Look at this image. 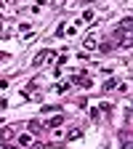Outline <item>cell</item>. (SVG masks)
<instances>
[{
	"mask_svg": "<svg viewBox=\"0 0 133 149\" xmlns=\"http://www.w3.org/2000/svg\"><path fill=\"white\" fill-rule=\"evenodd\" d=\"M59 112H61V107H53V104L43 107V115H59Z\"/></svg>",
	"mask_w": 133,
	"mask_h": 149,
	"instance_id": "6",
	"label": "cell"
},
{
	"mask_svg": "<svg viewBox=\"0 0 133 149\" xmlns=\"http://www.w3.org/2000/svg\"><path fill=\"white\" fill-rule=\"evenodd\" d=\"M16 141L22 144V146H29V144H32V136H29V133H22V136L16 139Z\"/></svg>",
	"mask_w": 133,
	"mask_h": 149,
	"instance_id": "7",
	"label": "cell"
},
{
	"mask_svg": "<svg viewBox=\"0 0 133 149\" xmlns=\"http://www.w3.org/2000/svg\"><path fill=\"white\" fill-rule=\"evenodd\" d=\"M32 149H45V144H35V146H32Z\"/></svg>",
	"mask_w": 133,
	"mask_h": 149,
	"instance_id": "12",
	"label": "cell"
},
{
	"mask_svg": "<svg viewBox=\"0 0 133 149\" xmlns=\"http://www.w3.org/2000/svg\"><path fill=\"white\" fill-rule=\"evenodd\" d=\"M13 139V128H3V130H0V144H8Z\"/></svg>",
	"mask_w": 133,
	"mask_h": 149,
	"instance_id": "4",
	"label": "cell"
},
{
	"mask_svg": "<svg viewBox=\"0 0 133 149\" xmlns=\"http://www.w3.org/2000/svg\"><path fill=\"white\" fill-rule=\"evenodd\" d=\"M83 22H93V11H85L83 13Z\"/></svg>",
	"mask_w": 133,
	"mask_h": 149,
	"instance_id": "11",
	"label": "cell"
},
{
	"mask_svg": "<svg viewBox=\"0 0 133 149\" xmlns=\"http://www.w3.org/2000/svg\"><path fill=\"white\" fill-rule=\"evenodd\" d=\"M67 139H69V141H77V139H83V130H80V128H69Z\"/></svg>",
	"mask_w": 133,
	"mask_h": 149,
	"instance_id": "5",
	"label": "cell"
},
{
	"mask_svg": "<svg viewBox=\"0 0 133 149\" xmlns=\"http://www.w3.org/2000/svg\"><path fill=\"white\" fill-rule=\"evenodd\" d=\"M72 83H75V85H83V88H91V77H85L83 72H80V74H75Z\"/></svg>",
	"mask_w": 133,
	"mask_h": 149,
	"instance_id": "2",
	"label": "cell"
},
{
	"mask_svg": "<svg viewBox=\"0 0 133 149\" xmlns=\"http://www.w3.org/2000/svg\"><path fill=\"white\" fill-rule=\"evenodd\" d=\"M29 130H32V133H40V130H43V123L32 120V123H29Z\"/></svg>",
	"mask_w": 133,
	"mask_h": 149,
	"instance_id": "9",
	"label": "cell"
},
{
	"mask_svg": "<svg viewBox=\"0 0 133 149\" xmlns=\"http://www.w3.org/2000/svg\"><path fill=\"white\" fill-rule=\"evenodd\" d=\"M51 59H53V51H40V53L32 59V67H40V64H45V61H51Z\"/></svg>",
	"mask_w": 133,
	"mask_h": 149,
	"instance_id": "1",
	"label": "cell"
},
{
	"mask_svg": "<svg viewBox=\"0 0 133 149\" xmlns=\"http://www.w3.org/2000/svg\"><path fill=\"white\" fill-rule=\"evenodd\" d=\"M0 59H3V53H0Z\"/></svg>",
	"mask_w": 133,
	"mask_h": 149,
	"instance_id": "13",
	"label": "cell"
},
{
	"mask_svg": "<svg viewBox=\"0 0 133 149\" xmlns=\"http://www.w3.org/2000/svg\"><path fill=\"white\" fill-rule=\"evenodd\" d=\"M120 144H123V149H130V136L128 133H120Z\"/></svg>",
	"mask_w": 133,
	"mask_h": 149,
	"instance_id": "8",
	"label": "cell"
},
{
	"mask_svg": "<svg viewBox=\"0 0 133 149\" xmlns=\"http://www.w3.org/2000/svg\"><path fill=\"white\" fill-rule=\"evenodd\" d=\"M112 88H117V80H115V77H112V80H107V83H104V93H109Z\"/></svg>",
	"mask_w": 133,
	"mask_h": 149,
	"instance_id": "10",
	"label": "cell"
},
{
	"mask_svg": "<svg viewBox=\"0 0 133 149\" xmlns=\"http://www.w3.org/2000/svg\"><path fill=\"white\" fill-rule=\"evenodd\" d=\"M61 123H64V115H61V112H59V115H56V117H51V120H48V123H45L43 128H59Z\"/></svg>",
	"mask_w": 133,
	"mask_h": 149,
	"instance_id": "3",
	"label": "cell"
}]
</instances>
